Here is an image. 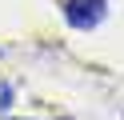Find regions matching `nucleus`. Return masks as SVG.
Returning a JSON list of instances; mask_svg holds the SVG:
<instances>
[{
  "instance_id": "f257e3e1",
  "label": "nucleus",
  "mask_w": 124,
  "mask_h": 120,
  "mask_svg": "<svg viewBox=\"0 0 124 120\" xmlns=\"http://www.w3.org/2000/svg\"><path fill=\"white\" fill-rule=\"evenodd\" d=\"M64 20L80 32L96 28L104 20V0H64Z\"/></svg>"
},
{
  "instance_id": "f03ea898",
  "label": "nucleus",
  "mask_w": 124,
  "mask_h": 120,
  "mask_svg": "<svg viewBox=\"0 0 124 120\" xmlns=\"http://www.w3.org/2000/svg\"><path fill=\"white\" fill-rule=\"evenodd\" d=\"M12 100H16L12 84H4V80H0V112H8V108H12Z\"/></svg>"
}]
</instances>
